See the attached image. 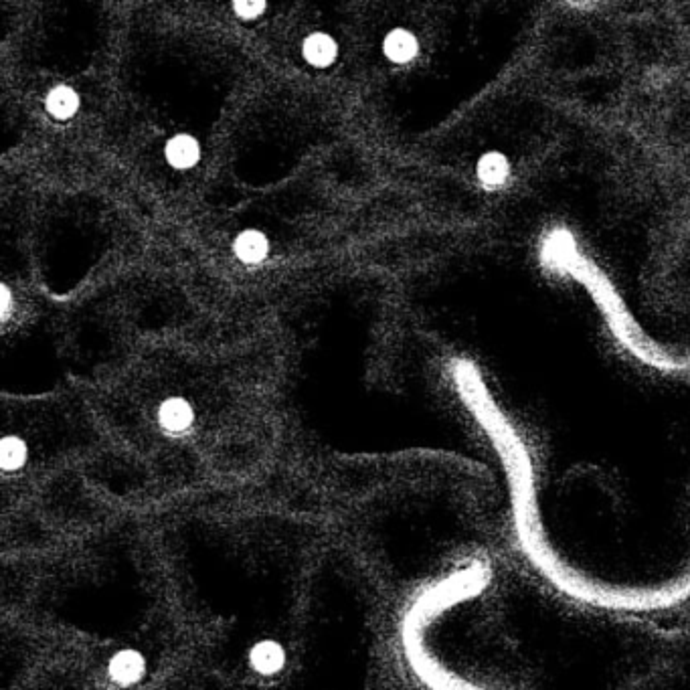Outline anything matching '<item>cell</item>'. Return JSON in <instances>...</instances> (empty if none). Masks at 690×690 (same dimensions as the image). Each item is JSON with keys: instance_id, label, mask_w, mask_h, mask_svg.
Masks as SVG:
<instances>
[{"instance_id": "8", "label": "cell", "mask_w": 690, "mask_h": 690, "mask_svg": "<svg viewBox=\"0 0 690 690\" xmlns=\"http://www.w3.org/2000/svg\"><path fill=\"white\" fill-rule=\"evenodd\" d=\"M45 110L55 120H69L79 110V96L69 85H57L45 98Z\"/></svg>"}, {"instance_id": "10", "label": "cell", "mask_w": 690, "mask_h": 690, "mask_svg": "<svg viewBox=\"0 0 690 690\" xmlns=\"http://www.w3.org/2000/svg\"><path fill=\"white\" fill-rule=\"evenodd\" d=\"M29 458V446L19 436H5L0 442V464L7 474L25 468Z\"/></svg>"}, {"instance_id": "9", "label": "cell", "mask_w": 690, "mask_h": 690, "mask_svg": "<svg viewBox=\"0 0 690 690\" xmlns=\"http://www.w3.org/2000/svg\"><path fill=\"white\" fill-rule=\"evenodd\" d=\"M476 175H478L482 185H486V187H500L502 183H506V179L510 175V164H508L504 154L488 152V154H484L478 160Z\"/></svg>"}, {"instance_id": "2", "label": "cell", "mask_w": 690, "mask_h": 690, "mask_svg": "<svg viewBox=\"0 0 690 690\" xmlns=\"http://www.w3.org/2000/svg\"><path fill=\"white\" fill-rule=\"evenodd\" d=\"M148 672V662L142 652L126 648L110 656L106 664V674L110 682L118 688H134L144 682Z\"/></svg>"}, {"instance_id": "3", "label": "cell", "mask_w": 690, "mask_h": 690, "mask_svg": "<svg viewBox=\"0 0 690 690\" xmlns=\"http://www.w3.org/2000/svg\"><path fill=\"white\" fill-rule=\"evenodd\" d=\"M195 423V409L183 397H168L158 407V425L166 434H185Z\"/></svg>"}, {"instance_id": "5", "label": "cell", "mask_w": 690, "mask_h": 690, "mask_svg": "<svg viewBox=\"0 0 690 690\" xmlns=\"http://www.w3.org/2000/svg\"><path fill=\"white\" fill-rule=\"evenodd\" d=\"M233 251H235V257L239 262H243L247 266H257L268 257L270 241L262 231L247 229L235 237Z\"/></svg>"}, {"instance_id": "4", "label": "cell", "mask_w": 690, "mask_h": 690, "mask_svg": "<svg viewBox=\"0 0 690 690\" xmlns=\"http://www.w3.org/2000/svg\"><path fill=\"white\" fill-rule=\"evenodd\" d=\"M166 162L177 170H189L201 160V146L199 140L191 134H177L172 136L164 146Z\"/></svg>"}, {"instance_id": "11", "label": "cell", "mask_w": 690, "mask_h": 690, "mask_svg": "<svg viewBox=\"0 0 690 690\" xmlns=\"http://www.w3.org/2000/svg\"><path fill=\"white\" fill-rule=\"evenodd\" d=\"M268 5L264 0H243V3H233V13L241 19V21H253L257 17H262L266 13Z\"/></svg>"}, {"instance_id": "6", "label": "cell", "mask_w": 690, "mask_h": 690, "mask_svg": "<svg viewBox=\"0 0 690 690\" xmlns=\"http://www.w3.org/2000/svg\"><path fill=\"white\" fill-rule=\"evenodd\" d=\"M302 57L308 65L324 69L330 67L336 57H338V45L336 41L322 31H316L312 35H308L302 43Z\"/></svg>"}, {"instance_id": "12", "label": "cell", "mask_w": 690, "mask_h": 690, "mask_svg": "<svg viewBox=\"0 0 690 690\" xmlns=\"http://www.w3.org/2000/svg\"><path fill=\"white\" fill-rule=\"evenodd\" d=\"M0 296H3V304H0V316H3V320H7L9 312H11V290L7 284L0 286Z\"/></svg>"}, {"instance_id": "1", "label": "cell", "mask_w": 690, "mask_h": 690, "mask_svg": "<svg viewBox=\"0 0 690 690\" xmlns=\"http://www.w3.org/2000/svg\"><path fill=\"white\" fill-rule=\"evenodd\" d=\"M290 664L288 646L276 638L255 640L245 652V666L262 678H276Z\"/></svg>"}, {"instance_id": "7", "label": "cell", "mask_w": 690, "mask_h": 690, "mask_svg": "<svg viewBox=\"0 0 690 690\" xmlns=\"http://www.w3.org/2000/svg\"><path fill=\"white\" fill-rule=\"evenodd\" d=\"M419 51L417 37L407 31V29H393L385 39H383V53L389 61L397 65H405L415 59Z\"/></svg>"}]
</instances>
